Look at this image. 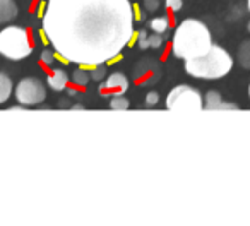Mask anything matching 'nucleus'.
I'll return each instance as SVG.
<instances>
[{
    "label": "nucleus",
    "mask_w": 250,
    "mask_h": 226,
    "mask_svg": "<svg viewBox=\"0 0 250 226\" xmlns=\"http://www.w3.org/2000/svg\"><path fill=\"white\" fill-rule=\"evenodd\" d=\"M42 21L57 59L83 67L117 59L136 22L130 0H48Z\"/></svg>",
    "instance_id": "nucleus-1"
},
{
    "label": "nucleus",
    "mask_w": 250,
    "mask_h": 226,
    "mask_svg": "<svg viewBox=\"0 0 250 226\" xmlns=\"http://www.w3.org/2000/svg\"><path fill=\"white\" fill-rule=\"evenodd\" d=\"M33 52V41L28 29L7 26L0 31V55L9 60H22Z\"/></svg>",
    "instance_id": "nucleus-4"
},
{
    "label": "nucleus",
    "mask_w": 250,
    "mask_h": 226,
    "mask_svg": "<svg viewBox=\"0 0 250 226\" xmlns=\"http://www.w3.org/2000/svg\"><path fill=\"white\" fill-rule=\"evenodd\" d=\"M127 89H129V77L122 72L110 74L101 81L98 87L101 96H122Z\"/></svg>",
    "instance_id": "nucleus-8"
},
{
    "label": "nucleus",
    "mask_w": 250,
    "mask_h": 226,
    "mask_svg": "<svg viewBox=\"0 0 250 226\" xmlns=\"http://www.w3.org/2000/svg\"><path fill=\"white\" fill-rule=\"evenodd\" d=\"M16 100L24 106H35L46 100V87L36 77H24L18 82L14 89Z\"/></svg>",
    "instance_id": "nucleus-6"
},
{
    "label": "nucleus",
    "mask_w": 250,
    "mask_h": 226,
    "mask_svg": "<svg viewBox=\"0 0 250 226\" xmlns=\"http://www.w3.org/2000/svg\"><path fill=\"white\" fill-rule=\"evenodd\" d=\"M69 74L65 72V70L62 69H55L52 70V72L48 74V77H46V82H48V86L52 87L53 91H57V93H62V91L67 89V86H69Z\"/></svg>",
    "instance_id": "nucleus-10"
},
{
    "label": "nucleus",
    "mask_w": 250,
    "mask_h": 226,
    "mask_svg": "<svg viewBox=\"0 0 250 226\" xmlns=\"http://www.w3.org/2000/svg\"><path fill=\"white\" fill-rule=\"evenodd\" d=\"M247 29H249V31H250V21H249V24H247Z\"/></svg>",
    "instance_id": "nucleus-25"
},
{
    "label": "nucleus",
    "mask_w": 250,
    "mask_h": 226,
    "mask_svg": "<svg viewBox=\"0 0 250 226\" xmlns=\"http://www.w3.org/2000/svg\"><path fill=\"white\" fill-rule=\"evenodd\" d=\"M134 38H136V43H137V46H139L141 50L149 48V35H147L144 29H143V31H139V33L134 31Z\"/></svg>",
    "instance_id": "nucleus-18"
},
{
    "label": "nucleus",
    "mask_w": 250,
    "mask_h": 226,
    "mask_svg": "<svg viewBox=\"0 0 250 226\" xmlns=\"http://www.w3.org/2000/svg\"><path fill=\"white\" fill-rule=\"evenodd\" d=\"M89 69H91V72H89L91 81L101 82V81L106 77V65H104V63H100V65H93V67H89Z\"/></svg>",
    "instance_id": "nucleus-17"
},
{
    "label": "nucleus",
    "mask_w": 250,
    "mask_h": 226,
    "mask_svg": "<svg viewBox=\"0 0 250 226\" xmlns=\"http://www.w3.org/2000/svg\"><path fill=\"white\" fill-rule=\"evenodd\" d=\"M238 62L243 69H250V40L243 41L238 48Z\"/></svg>",
    "instance_id": "nucleus-14"
},
{
    "label": "nucleus",
    "mask_w": 250,
    "mask_h": 226,
    "mask_svg": "<svg viewBox=\"0 0 250 226\" xmlns=\"http://www.w3.org/2000/svg\"><path fill=\"white\" fill-rule=\"evenodd\" d=\"M70 81L74 82V86L86 87L87 84H89L91 77H89V72L86 70V67H79V69H76L72 72V77H70Z\"/></svg>",
    "instance_id": "nucleus-13"
},
{
    "label": "nucleus",
    "mask_w": 250,
    "mask_h": 226,
    "mask_svg": "<svg viewBox=\"0 0 250 226\" xmlns=\"http://www.w3.org/2000/svg\"><path fill=\"white\" fill-rule=\"evenodd\" d=\"M12 94V79L5 72H0V104L11 98Z\"/></svg>",
    "instance_id": "nucleus-12"
},
{
    "label": "nucleus",
    "mask_w": 250,
    "mask_h": 226,
    "mask_svg": "<svg viewBox=\"0 0 250 226\" xmlns=\"http://www.w3.org/2000/svg\"><path fill=\"white\" fill-rule=\"evenodd\" d=\"M163 46V36L160 33L149 35V48H161Z\"/></svg>",
    "instance_id": "nucleus-20"
},
{
    "label": "nucleus",
    "mask_w": 250,
    "mask_h": 226,
    "mask_svg": "<svg viewBox=\"0 0 250 226\" xmlns=\"http://www.w3.org/2000/svg\"><path fill=\"white\" fill-rule=\"evenodd\" d=\"M40 60H42L43 65H53V62L57 60V53L55 50H48L45 48L42 52V55H40Z\"/></svg>",
    "instance_id": "nucleus-19"
},
{
    "label": "nucleus",
    "mask_w": 250,
    "mask_h": 226,
    "mask_svg": "<svg viewBox=\"0 0 250 226\" xmlns=\"http://www.w3.org/2000/svg\"><path fill=\"white\" fill-rule=\"evenodd\" d=\"M182 0H165V5H167L168 9H170L171 12H178L182 9Z\"/></svg>",
    "instance_id": "nucleus-22"
},
{
    "label": "nucleus",
    "mask_w": 250,
    "mask_h": 226,
    "mask_svg": "<svg viewBox=\"0 0 250 226\" xmlns=\"http://www.w3.org/2000/svg\"><path fill=\"white\" fill-rule=\"evenodd\" d=\"M165 104L171 111H201L204 108V100L195 87L180 84L168 93Z\"/></svg>",
    "instance_id": "nucleus-5"
},
{
    "label": "nucleus",
    "mask_w": 250,
    "mask_h": 226,
    "mask_svg": "<svg viewBox=\"0 0 250 226\" xmlns=\"http://www.w3.org/2000/svg\"><path fill=\"white\" fill-rule=\"evenodd\" d=\"M18 18V5L14 0H0V24H7Z\"/></svg>",
    "instance_id": "nucleus-11"
},
{
    "label": "nucleus",
    "mask_w": 250,
    "mask_h": 226,
    "mask_svg": "<svg viewBox=\"0 0 250 226\" xmlns=\"http://www.w3.org/2000/svg\"><path fill=\"white\" fill-rule=\"evenodd\" d=\"M168 26H170V19H168L167 16L154 18V19H151V22H149V28L153 29L154 33H160V35H163V33L167 31Z\"/></svg>",
    "instance_id": "nucleus-15"
},
{
    "label": "nucleus",
    "mask_w": 250,
    "mask_h": 226,
    "mask_svg": "<svg viewBox=\"0 0 250 226\" xmlns=\"http://www.w3.org/2000/svg\"><path fill=\"white\" fill-rule=\"evenodd\" d=\"M160 76V62H156L154 59H143L141 62H137L134 69V79L139 86H149V84L158 82Z\"/></svg>",
    "instance_id": "nucleus-7"
},
{
    "label": "nucleus",
    "mask_w": 250,
    "mask_h": 226,
    "mask_svg": "<svg viewBox=\"0 0 250 226\" xmlns=\"http://www.w3.org/2000/svg\"><path fill=\"white\" fill-rule=\"evenodd\" d=\"M110 108L111 110H129L130 101L122 94V96H111L110 100Z\"/></svg>",
    "instance_id": "nucleus-16"
},
{
    "label": "nucleus",
    "mask_w": 250,
    "mask_h": 226,
    "mask_svg": "<svg viewBox=\"0 0 250 226\" xmlns=\"http://www.w3.org/2000/svg\"><path fill=\"white\" fill-rule=\"evenodd\" d=\"M249 96H250V86H249Z\"/></svg>",
    "instance_id": "nucleus-26"
},
{
    "label": "nucleus",
    "mask_w": 250,
    "mask_h": 226,
    "mask_svg": "<svg viewBox=\"0 0 250 226\" xmlns=\"http://www.w3.org/2000/svg\"><path fill=\"white\" fill-rule=\"evenodd\" d=\"M212 46V36L208 26L197 19H185L175 29L171 52L184 60L197 59L209 52Z\"/></svg>",
    "instance_id": "nucleus-2"
},
{
    "label": "nucleus",
    "mask_w": 250,
    "mask_h": 226,
    "mask_svg": "<svg viewBox=\"0 0 250 226\" xmlns=\"http://www.w3.org/2000/svg\"><path fill=\"white\" fill-rule=\"evenodd\" d=\"M158 101H160V94H158L156 91H151V93H147V96H146V106H156Z\"/></svg>",
    "instance_id": "nucleus-21"
},
{
    "label": "nucleus",
    "mask_w": 250,
    "mask_h": 226,
    "mask_svg": "<svg viewBox=\"0 0 250 226\" xmlns=\"http://www.w3.org/2000/svg\"><path fill=\"white\" fill-rule=\"evenodd\" d=\"M160 0H144V9H146L147 12H154L160 9Z\"/></svg>",
    "instance_id": "nucleus-23"
},
{
    "label": "nucleus",
    "mask_w": 250,
    "mask_h": 226,
    "mask_svg": "<svg viewBox=\"0 0 250 226\" xmlns=\"http://www.w3.org/2000/svg\"><path fill=\"white\" fill-rule=\"evenodd\" d=\"M247 7H249V12H250V0H247Z\"/></svg>",
    "instance_id": "nucleus-24"
},
{
    "label": "nucleus",
    "mask_w": 250,
    "mask_h": 226,
    "mask_svg": "<svg viewBox=\"0 0 250 226\" xmlns=\"http://www.w3.org/2000/svg\"><path fill=\"white\" fill-rule=\"evenodd\" d=\"M202 110H209V111H214V110H240L238 106H236L235 103H229V101H223L221 94L218 93V91H209L208 94H206L204 98V108Z\"/></svg>",
    "instance_id": "nucleus-9"
},
{
    "label": "nucleus",
    "mask_w": 250,
    "mask_h": 226,
    "mask_svg": "<svg viewBox=\"0 0 250 226\" xmlns=\"http://www.w3.org/2000/svg\"><path fill=\"white\" fill-rule=\"evenodd\" d=\"M233 59L225 48L212 45L208 53L197 57V59L185 60V72L192 77L206 81L221 79L231 70Z\"/></svg>",
    "instance_id": "nucleus-3"
}]
</instances>
